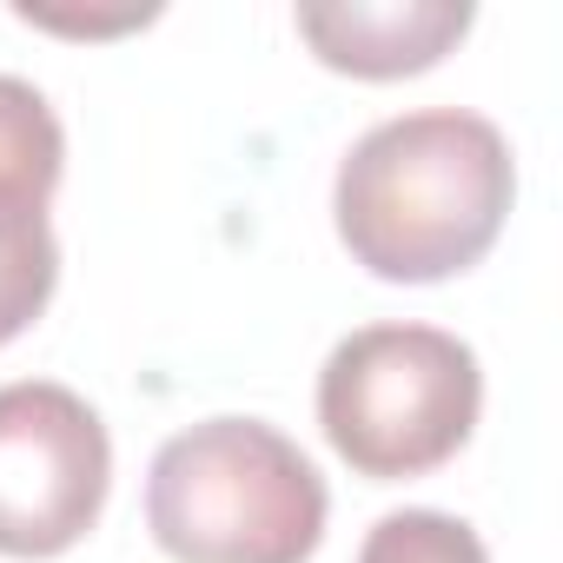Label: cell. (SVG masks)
<instances>
[{"label": "cell", "mask_w": 563, "mask_h": 563, "mask_svg": "<svg viewBox=\"0 0 563 563\" xmlns=\"http://www.w3.org/2000/svg\"><path fill=\"white\" fill-rule=\"evenodd\" d=\"M113 444L100 411L54 385H0V556H67L107 510Z\"/></svg>", "instance_id": "4"}, {"label": "cell", "mask_w": 563, "mask_h": 563, "mask_svg": "<svg viewBox=\"0 0 563 563\" xmlns=\"http://www.w3.org/2000/svg\"><path fill=\"white\" fill-rule=\"evenodd\" d=\"M325 517L319 464L265 418H206L146 471V530L173 563H306Z\"/></svg>", "instance_id": "2"}, {"label": "cell", "mask_w": 563, "mask_h": 563, "mask_svg": "<svg viewBox=\"0 0 563 563\" xmlns=\"http://www.w3.org/2000/svg\"><path fill=\"white\" fill-rule=\"evenodd\" d=\"M358 563H490L484 537L444 510H391L365 530Z\"/></svg>", "instance_id": "7"}, {"label": "cell", "mask_w": 563, "mask_h": 563, "mask_svg": "<svg viewBox=\"0 0 563 563\" xmlns=\"http://www.w3.org/2000/svg\"><path fill=\"white\" fill-rule=\"evenodd\" d=\"M517 199L510 140L464 107H424L372 126L332 186L345 252L391 286H438L471 272Z\"/></svg>", "instance_id": "1"}, {"label": "cell", "mask_w": 563, "mask_h": 563, "mask_svg": "<svg viewBox=\"0 0 563 563\" xmlns=\"http://www.w3.org/2000/svg\"><path fill=\"white\" fill-rule=\"evenodd\" d=\"M484 411L477 352L438 325H365L319 372V424L332 451L378 484L451 464Z\"/></svg>", "instance_id": "3"}, {"label": "cell", "mask_w": 563, "mask_h": 563, "mask_svg": "<svg viewBox=\"0 0 563 563\" xmlns=\"http://www.w3.org/2000/svg\"><path fill=\"white\" fill-rule=\"evenodd\" d=\"M299 34L332 74L405 80L471 34V0H312L299 8Z\"/></svg>", "instance_id": "5"}, {"label": "cell", "mask_w": 563, "mask_h": 563, "mask_svg": "<svg viewBox=\"0 0 563 563\" xmlns=\"http://www.w3.org/2000/svg\"><path fill=\"white\" fill-rule=\"evenodd\" d=\"M67 173V133L34 80L0 74V239L47 225V206Z\"/></svg>", "instance_id": "6"}, {"label": "cell", "mask_w": 563, "mask_h": 563, "mask_svg": "<svg viewBox=\"0 0 563 563\" xmlns=\"http://www.w3.org/2000/svg\"><path fill=\"white\" fill-rule=\"evenodd\" d=\"M21 21L34 27H54V34H126V27H146L159 8H120V14H60V8H14Z\"/></svg>", "instance_id": "9"}, {"label": "cell", "mask_w": 563, "mask_h": 563, "mask_svg": "<svg viewBox=\"0 0 563 563\" xmlns=\"http://www.w3.org/2000/svg\"><path fill=\"white\" fill-rule=\"evenodd\" d=\"M60 286V245H54V225L41 232H21V239H0V345L21 339L47 299Z\"/></svg>", "instance_id": "8"}]
</instances>
